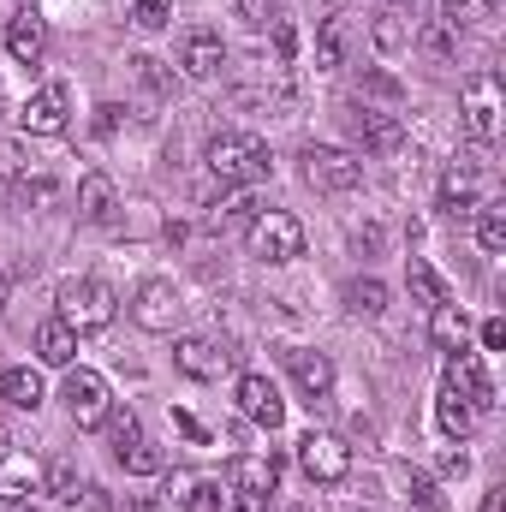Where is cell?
<instances>
[{
    "label": "cell",
    "mask_w": 506,
    "mask_h": 512,
    "mask_svg": "<svg viewBox=\"0 0 506 512\" xmlns=\"http://www.w3.org/2000/svg\"><path fill=\"white\" fill-rule=\"evenodd\" d=\"M54 316L72 328V334H96V328H108L114 316H120V292L108 286V280H96V274H78V280H60V292H54Z\"/></svg>",
    "instance_id": "1"
},
{
    "label": "cell",
    "mask_w": 506,
    "mask_h": 512,
    "mask_svg": "<svg viewBox=\"0 0 506 512\" xmlns=\"http://www.w3.org/2000/svg\"><path fill=\"white\" fill-rule=\"evenodd\" d=\"M209 173L221 179V185H262L268 173H274V155H268V143L251 137V131H221L215 143H209Z\"/></svg>",
    "instance_id": "2"
},
{
    "label": "cell",
    "mask_w": 506,
    "mask_h": 512,
    "mask_svg": "<svg viewBox=\"0 0 506 512\" xmlns=\"http://www.w3.org/2000/svg\"><path fill=\"white\" fill-rule=\"evenodd\" d=\"M245 239H251L256 262H292V256H304V221L286 209H256Z\"/></svg>",
    "instance_id": "3"
},
{
    "label": "cell",
    "mask_w": 506,
    "mask_h": 512,
    "mask_svg": "<svg viewBox=\"0 0 506 512\" xmlns=\"http://www.w3.org/2000/svg\"><path fill=\"white\" fill-rule=\"evenodd\" d=\"M304 179H310L316 191H334V197H346V191H358V185H364V161H358L352 149L310 143V149H304Z\"/></svg>",
    "instance_id": "4"
},
{
    "label": "cell",
    "mask_w": 506,
    "mask_h": 512,
    "mask_svg": "<svg viewBox=\"0 0 506 512\" xmlns=\"http://www.w3.org/2000/svg\"><path fill=\"white\" fill-rule=\"evenodd\" d=\"M60 399H66V417L78 423V429H102L108 423V411H114V393H108V376H96V370H66V387H60Z\"/></svg>",
    "instance_id": "5"
},
{
    "label": "cell",
    "mask_w": 506,
    "mask_h": 512,
    "mask_svg": "<svg viewBox=\"0 0 506 512\" xmlns=\"http://www.w3.org/2000/svg\"><path fill=\"white\" fill-rule=\"evenodd\" d=\"M298 465H304L310 483L334 489V483H346V471H352V447H346L340 435H328V429H310V435L298 441Z\"/></svg>",
    "instance_id": "6"
},
{
    "label": "cell",
    "mask_w": 506,
    "mask_h": 512,
    "mask_svg": "<svg viewBox=\"0 0 506 512\" xmlns=\"http://www.w3.org/2000/svg\"><path fill=\"white\" fill-rule=\"evenodd\" d=\"M233 346L227 340H209V334H185L179 346H173V364H179V376H191V382H221L227 370H233Z\"/></svg>",
    "instance_id": "7"
},
{
    "label": "cell",
    "mask_w": 506,
    "mask_h": 512,
    "mask_svg": "<svg viewBox=\"0 0 506 512\" xmlns=\"http://www.w3.org/2000/svg\"><path fill=\"white\" fill-rule=\"evenodd\" d=\"M66 126H72V90H66V84H42L36 96H24L18 131H30V137H60Z\"/></svg>",
    "instance_id": "8"
},
{
    "label": "cell",
    "mask_w": 506,
    "mask_h": 512,
    "mask_svg": "<svg viewBox=\"0 0 506 512\" xmlns=\"http://www.w3.org/2000/svg\"><path fill=\"white\" fill-rule=\"evenodd\" d=\"M465 131L477 143H495L501 137V78L495 72H477L465 84Z\"/></svg>",
    "instance_id": "9"
},
{
    "label": "cell",
    "mask_w": 506,
    "mask_h": 512,
    "mask_svg": "<svg viewBox=\"0 0 506 512\" xmlns=\"http://www.w3.org/2000/svg\"><path fill=\"white\" fill-rule=\"evenodd\" d=\"M441 382L453 387L477 417H483V411H495V382H489V370H483V358H477V352H447V376H441Z\"/></svg>",
    "instance_id": "10"
},
{
    "label": "cell",
    "mask_w": 506,
    "mask_h": 512,
    "mask_svg": "<svg viewBox=\"0 0 506 512\" xmlns=\"http://www.w3.org/2000/svg\"><path fill=\"white\" fill-rule=\"evenodd\" d=\"M131 322H137L143 334H167V328L179 322V286H173V280H143L137 298H131Z\"/></svg>",
    "instance_id": "11"
},
{
    "label": "cell",
    "mask_w": 506,
    "mask_h": 512,
    "mask_svg": "<svg viewBox=\"0 0 506 512\" xmlns=\"http://www.w3.org/2000/svg\"><path fill=\"white\" fill-rule=\"evenodd\" d=\"M280 489V459L274 453H233L227 459V495H256L268 501Z\"/></svg>",
    "instance_id": "12"
},
{
    "label": "cell",
    "mask_w": 506,
    "mask_h": 512,
    "mask_svg": "<svg viewBox=\"0 0 506 512\" xmlns=\"http://www.w3.org/2000/svg\"><path fill=\"white\" fill-rule=\"evenodd\" d=\"M179 66H185V78H197V84L221 78V66H227V42H221V30H191V36L179 42Z\"/></svg>",
    "instance_id": "13"
},
{
    "label": "cell",
    "mask_w": 506,
    "mask_h": 512,
    "mask_svg": "<svg viewBox=\"0 0 506 512\" xmlns=\"http://www.w3.org/2000/svg\"><path fill=\"white\" fill-rule=\"evenodd\" d=\"M286 370H292V382H298V393H304L310 405H322V399L334 393V358H328V352L292 346V352H286Z\"/></svg>",
    "instance_id": "14"
},
{
    "label": "cell",
    "mask_w": 506,
    "mask_h": 512,
    "mask_svg": "<svg viewBox=\"0 0 506 512\" xmlns=\"http://www.w3.org/2000/svg\"><path fill=\"white\" fill-rule=\"evenodd\" d=\"M239 411L251 417V423H262V429H280L286 423V399H280V387L268 382V376H239Z\"/></svg>",
    "instance_id": "15"
},
{
    "label": "cell",
    "mask_w": 506,
    "mask_h": 512,
    "mask_svg": "<svg viewBox=\"0 0 506 512\" xmlns=\"http://www.w3.org/2000/svg\"><path fill=\"white\" fill-rule=\"evenodd\" d=\"M477 203H483V167L477 161H453L441 173V209L447 215H471Z\"/></svg>",
    "instance_id": "16"
},
{
    "label": "cell",
    "mask_w": 506,
    "mask_h": 512,
    "mask_svg": "<svg viewBox=\"0 0 506 512\" xmlns=\"http://www.w3.org/2000/svg\"><path fill=\"white\" fill-rule=\"evenodd\" d=\"M352 137H358L370 155H393V149L405 143V126H399L393 114L370 108V102H358V114H352Z\"/></svg>",
    "instance_id": "17"
},
{
    "label": "cell",
    "mask_w": 506,
    "mask_h": 512,
    "mask_svg": "<svg viewBox=\"0 0 506 512\" xmlns=\"http://www.w3.org/2000/svg\"><path fill=\"white\" fill-rule=\"evenodd\" d=\"M78 215L90 227H114L120 221V197H114V179L108 173H84L78 179Z\"/></svg>",
    "instance_id": "18"
},
{
    "label": "cell",
    "mask_w": 506,
    "mask_h": 512,
    "mask_svg": "<svg viewBox=\"0 0 506 512\" xmlns=\"http://www.w3.org/2000/svg\"><path fill=\"white\" fill-rule=\"evenodd\" d=\"M6 54H12L18 66H42V54H48V24H42L36 12H18V18L6 24Z\"/></svg>",
    "instance_id": "19"
},
{
    "label": "cell",
    "mask_w": 506,
    "mask_h": 512,
    "mask_svg": "<svg viewBox=\"0 0 506 512\" xmlns=\"http://www.w3.org/2000/svg\"><path fill=\"white\" fill-rule=\"evenodd\" d=\"M36 358H42L48 370H72V358H78V334H72L60 316H48V322L36 328Z\"/></svg>",
    "instance_id": "20"
},
{
    "label": "cell",
    "mask_w": 506,
    "mask_h": 512,
    "mask_svg": "<svg viewBox=\"0 0 506 512\" xmlns=\"http://www.w3.org/2000/svg\"><path fill=\"white\" fill-rule=\"evenodd\" d=\"M429 340H435L441 352H471V322H465V310H459V304H435V310H429Z\"/></svg>",
    "instance_id": "21"
},
{
    "label": "cell",
    "mask_w": 506,
    "mask_h": 512,
    "mask_svg": "<svg viewBox=\"0 0 506 512\" xmlns=\"http://www.w3.org/2000/svg\"><path fill=\"white\" fill-rule=\"evenodd\" d=\"M0 399H6L12 411H36V405H42V376H36L30 364L0 370Z\"/></svg>",
    "instance_id": "22"
},
{
    "label": "cell",
    "mask_w": 506,
    "mask_h": 512,
    "mask_svg": "<svg viewBox=\"0 0 506 512\" xmlns=\"http://www.w3.org/2000/svg\"><path fill=\"white\" fill-rule=\"evenodd\" d=\"M405 286H411L429 310H435V304H453V292H447V280L435 274V262H429V256H405Z\"/></svg>",
    "instance_id": "23"
},
{
    "label": "cell",
    "mask_w": 506,
    "mask_h": 512,
    "mask_svg": "<svg viewBox=\"0 0 506 512\" xmlns=\"http://www.w3.org/2000/svg\"><path fill=\"white\" fill-rule=\"evenodd\" d=\"M435 417H441V429H447L453 441H465V435L477 429V411H471V405H465L447 382H441V393H435Z\"/></svg>",
    "instance_id": "24"
},
{
    "label": "cell",
    "mask_w": 506,
    "mask_h": 512,
    "mask_svg": "<svg viewBox=\"0 0 506 512\" xmlns=\"http://www.w3.org/2000/svg\"><path fill=\"white\" fill-rule=\"evenodd\" d=\"M173 507L179 512H227V495L215 489V483H197V477H173Z\"/></svg>",
    "instance_id": "25"
},
{
    "label": "cell",
    "mask_w": 506,
    "mask_h": 512,
    "mask_svg": "<svg viewBox=\"0 0 506 512\" xmlns=\"http://www.w3.org/2000/svg\"><path fill=\"white\" fill-rule=\"evenodd\" d=\"M346 310H352V316H381V310H387V286H381L376 274L346 280Z\"/></svg>",
    "instance_id": "26"
},
{
    "label": "cell",
    "mask_w": 506,
    "mask_h": 512,
    "mask_svg": "<svg viewBox=\"0 0 506 512\" xmlns=\"http://www.w3.org/2000/svg\"><path fill=\"white\" fill-rule=\"evenodd\" d=\"M477 245L489 256L506 251V203H477Z\"/></svg>",
    "instance_id": "27"
},
{
    "label": "cell",
    "mask_w": 506,
    "mask_h": 512,
    "mask_svg": "<svg viewBox=\"0 0 506 512\" xmlns=\"http://www.w3.org/2000/svg\"><path fill=\"white\" fill-rule=\"evenodd\" d=\"M346 60V18H322V36H316V66L334 72Z\"/></svg>",
    "instance_id": "28"
},
{
    "label": "cell",
    "mask_w": 506,
    "mask_h": 512,
    "mask_svg": "<svg viewBox=\"0 0 506 512\" xmlns=\"http://www.w3.org/2000/svg\"><path fill=\"white\" fill-rule=\"evenodd\" d=\"M114 459H120V465H126L131 477H155V471H161V465H167V459H161V453H155V447H149V441H143V435H137V441H131V447H120V453H114Z\"/></svg>",
    "instance_id": "29"
},
{
    "label": "cell",
    "mask_w": 506,
    "mask_h": 512,
    "mask_svg": "<svg viewBox=\"0 0 506 512\" xmlns=\"http://www.w3.org/2000/svg\"><path fill=\"white\" fill-rule=\"evenodd\" d=\"M78 489H84V483H78V465H72V459H54V465H48V495L66 501V507H78Z\"/></svg>",
    "instance_id": "30"
},
{
    "label": "cell",
    "mask_w": 506,
    "mask_h": 512,
    "mask_svg": "<svg viewBox=\"0 0 506 512\" xmlns=\"http://www.w3.org/2000/svg\"><path fill=\"white\" fill-rule=\"evenodd\" d=\"M131 24L137 30H167L173 24V0H131Z\"/></svg>",
    "instance_id": "31"
},
{
    "label": "cell",
    "mask_w": 506,
    "mask_h": 512,
    "mask_svg": "<svg viewBox=\"0 0 506 512\" xmlns=\"http://www.w3.org/2000/svg\"><path fill=\"white\" fill-rule=\"evenodd\" d=\"M411 30H405V12H381L376 18V48H405Z\"/></svg>",
    "instance_id": "32"
},
{
    "label": "cell",
    "mask_w": 506,
    "mask_h": 512,
    "mask_svg": "<svg viewBox=\"0 0 506 512\" xmlns=\"http://www.w3.org/2000/svg\"><path fill=\"white\" fill-rule=\"evenodd\" d=\"M441 6H447V24L459 30V24H477V18H483L495 0H441Z\"/></svg>",
    "instance_id": "33"
},
{
    "label": "cell",
    "mask_w": 506,
    "mask_h": 512,
    "mask_svg": "<svg viewBox=\"0 0 506 512\" xmlns=\"http://www.w3.org/2000/svg\"><path fill=\"white\" fill-rule=\"evenodd\" d=\"M239 18H245L251 30H268V24H274V0H239Z\"/></svg>",
    "instance_id": "34"
},
{
    "label": "cell",
    "mask_w": 506,
    "mask_h": 512,
    "mask_svg": "<svg viewBox=\"0 0 506 512\" xmlns=\"http://www.w3.org/2000/svg\"><path fill=\"white\" fill-rule=\"evenodd\" d=\"M423 48H429L435 60H447V54H453V24H435V30H423Z\"/></svg>",
    "instance_id": "35"
},
{
    "label": "cell",
    "mask_w": 506,
    "mask_h": 512,
    "mask_svg": "<svg viewBox=\"0 0 506 512\" xmlns=\"http://www.w3.org/2000/svg\"><path fill=\"white\" fill-rule=\"evenodd\" d=\"M364 96H381V102H399V84L387 72H364Z\"/></svg>",
    "instance_id": "36"
},
{
    "label": "cell",
    "mask_w": 506,
    "mask_h": 512,
    "mask_svg": "<svg viewBox=\"0 0 506 512\" xmlns=\"http://www.w3.org/2000/svg\"><path fill=\"white\" fill-rule=\"evenodd\" d=\"M84 495H90V507L96 512H149L143 501H114V495H102V489H84Z\"/></svg>",
    "instance_id": "37"
},
{
    "label": "cell",
    "mask_w": 506,
    "mask_h": 512,
    "mask_svg": "<svg viewBox=\"0 0 506 512\" xmlns=\"http://www.w3.org/2000/svg\"><path fill=\"white\" fill-rule=\"evenodd\" d=\"M506 346V316H489L483 322V352H501Z\"/></svg>",
    "instance_id": "38"
},
{
    "label": "cell",
    "mask_w": 506,
    "mask_h": 512,
    "mask_svg": "<svg viewBox=\"0 0 506 512\" xmlns=\"http://www.w3.org/2000/svg\"><path fill=\"white\" fill-rule=\"evenodd\" d=\"M274 48H280V60H292L298 54V30L292 24H274Z\"/></svg>",
    "instance_id": "39"
},
{
    "label": "cell",
    "mask_w": 506,
    "mask_h": 512,
    "mask_svg": "<svg viewBox=\"0 0 506 512\" xmlns=\"http://www.w3.org/2000/svg\"><path fill=\"white\" fill-rule=\"evenodd\" d=\"M411 501H417V507H435L441 495H435V483H429V477H411Z\"/></svg>",
    "instance_id": "40"
},
{
    "label": "cell",
    "mask_w": 506,
    "mask_h": 512,
    "mask_svg": "<svg viewBox=\"0 0 506 512\" xmlns=\"http://www.w3.org/2000/svg\"><path fill=\"white\" fill-rule=\"evenodd\" d=\"M227 512H268V501H256V495H227Z\"/></svg>",
    "instance_id": "41"
},
{
    "label": "cell",
    "mask_w": 506,
    "mask_h": 512,
    "mask_svg": "<svg viewBox=\"0 0 506 512\" xmlns=\"http://www.w3.org/2000/svg\"><path fill=\"white\" fill-rule=\"evenodd\" d=\"M173 423H179V429H185V435H191V441H209V429H203V423H197V417H191V411H179V417H173Z\"/></svg>",
    "instance_id": "42"
},
{
    "label": "cell",
    "mask_w": 506,
    "mask_h": 512,
    "mask_svg": "<svg viewBox=\"0 0 506 512\" xmlns=\"http://www.w3.org/2000/svg\"><path fill=\"white\" fill-rule=\"evenodd\" d=\"M441 471H447V477H465V471H471V453H447Z\"/></svg>",
    "instance_id": "43"
},
{
    "label": "cell",
    "mask_w": 506,
    "mask_h": 512,
    "mask_svg": "<svg viewBox=\"0 0 506 512\" xmlns=\"http://www.w3.org/2000/svg\"><path fill=\"white\" fill-rule=\"evenodd\" d=\"M96 114H102V120H96V131H114V126H120V108H114V102H108V108H96Z\"/></svg>",
    "instance_id": "44"
},
{
    "label": "cell",
    "mask_w": 506,
    "mask_h": 512,
    "mask_svg": "<svg viewBox=\"0 0 506 512\" xmlns=\"http://www.w3.org/2000/svg\"><path fill=\"white\" fill-rule=\"evenodd\" d=\"M483 512H506V489H489L483 495Z\"/></svg>",
    "instance_id": "45"
},
{
    "label": "cell",
    "mask_w": 506,
    "mask_h": 512,
    "mask_svg": "<svg viewBox=\"0 0 506 512\" xmlns=\"http://www.w3.org/2000/svg\"><path fill=\"white\" fill-rule=\"evenodd\" d=\"M18 12H24V6H18V0H0V30H6V24H12V18H18Z\"/></svg>",
    "instance_id": "46"
},
{
    "label": "cell",
    "mask_w": 506,
    "mask_h": 512,
    "mask_svg": "<svg viewBox=\"0 0 506 512\" xmlns=\"http://www.w3.org/2000/svg\"><path fill=\"white\" fill-rule=\"evenodd\" d=\"M6 453H12V429L0 423V465H6Z\"/></svg>",
    "instance_id": "47"
},
{
    "label": "cell",
    "mask_w": 506,
    "mask_h": 512,
    "mask_svg": "<svg viewBox=\"0 0 506 512\" xmlns=\"http://www.w3.org/2000/svg\"><path fill=\"white\" fill-rule=\"evenodd\" d=\"M6 512H36V507H24V501H6Z\"/></svg>",
    "instance_id": "48"
},
{
    "label": "cell",
    "mask_w": 506,
    "mask_h": 512,
    "mask_svg": "<svg viewBox=\"0 0 506 512\" xmlns=\"http://www.w3.org/2000/svg\"><path fill=\"white\" fill-rule=\"evenodd\" d=\"M6 292H12V280H6V274H0V304H6Z\"/></svg>",
    "instance_id": "49"
},
{
    "label": "cell",
    "mask_w": 506,
    "mask_h": 512,
    "mask_svg": "<svg viewBox=\"0 0 506 512\" xmlns=\"http://www.w3.org/2000/svg\"><path fill=\"white\" fill-rule=\"evenodd\" d=\"M292 512H316V507H292Z\"/></svg>",
    "instance_id": "50"
},
{
    "label": "cell",
    "mask_w": 506,
    "mask_h": 512,
    "mask_svg": "<svg viewBox=\"0 0 506 512\" xmlns=\"http://www.w3.org/2000/svg\"><path fill=\"white\" fill-rule=\"evenodd\" d=\"M352 512H364V507H352Z\"/></svg>",
    "instance_id": "51"
}]
</instances>
